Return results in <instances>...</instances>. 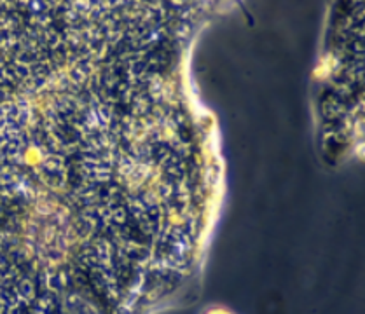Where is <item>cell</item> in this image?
Here are the masks:
<instances>
[{
    "mask_svg": "<svg viewBox=\"0 0 365 314\" xmlns=\"http://www.w3.org/2000/svg\"><path fill=\"white\" fill-rule=\"evenodd\" d=\"M203 314H235V313L229 311L226 308H210Z\"/></svg>",
    "mask_w": 365,
    "mask_h": 314,
    "instance_id": "cell-1",
    "label": "cell"
}]
</instances>
